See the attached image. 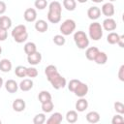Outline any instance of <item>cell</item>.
Listing matches in <instances>:
<instances>
[{
    "label": "cell",
    "instance_id": "cell-15",
    "mask_svg": "<svg viewBox=\"0 0 124 124\" xmlns=\"http://www.w3.org/2000/svg\"><path fill=\"white\" fill-rule=\"evenodd\" d=\"M4 85H5V89L9 93H16L18 89V84L14 79H8Z\"/></svg>",
    "mask_w": 124,
    "mask_h": 124
},
{
    "label": "cell",
    "instance_id": "cell-28",
    "mask_svg": "<svg viewBox=\"0 0 124 124\" xmlns=\"http://www.w3.org/2000/svg\"><path fill=\"white\" fill-rule=\"evenodd\" d=\"M63 7L67 11L72 12V11L76 10L77 2H76V0H63Z\"/></svg>",
    "mask_w": 124,
    "mask_h": 124
},
{
    "label": "cell",
    "instance_id": "cell-8",
    "mask_svg": "<svg viewBox=\"0 0 124 124\" xmlns=\"http://www.w3.org/2000/svg\"><path fill=\"white\" fill-rule=\"evenodd\" d=\"M88 90H89L88 85H87L86 83H84V82H81V81H80V82L78 83V85L77 86V88L75 89L74 93H75V95H76V96H78V97L81 98V97L86 96V94L88 93Z\"/></svg>",
    "mask_w": 124,
    "mask_h": 124
},
{
    "label": "cell",
    "instance_id": "cell-45",
    "mask_svg": "<svg viewBox=\"0 0 124 124\" xmlns=\"http://www.w3.org/2000/svg\"><path fill=\"white\" fill-rule=\"evenodd\" d=\"M78 3H86L87 2V0H77Z\"/></svg>",
    "mask_w": 124,
    "mask_h": 124
},
{
    "label": "cell",
    "instance_id": "cell-24",
    "mask_svg": "<svg viewBox=\"0 0 124 124\" xmlns=\"http://www.w3.org/2000/svg\"><path fill=\"white\" fill-rule=\"evenodd\" d=\"M12 26V19L7 16H0V27L4 28V29H9Z\"/></svg>",
    "mask_w": 124,
    "mask_h": 124
},
{
    "label": "cell",
    "instance_id": "cell-12",
    "mask_svg": "<svg viewBox=\"0 0 124 124\" xmlns=\"http://www.w3.org/2000/svg\"><path fill=\"white\" fill-rule=\"evenodd\" d=\"M12 107H13V109H14L15 111H16V112H21V111H23V110L25 109L26 104H25V101H24L23 99L18 98V99H16V100L13 102Z\"/></svg>",
    "mask_w": 124,
    "mask_h": 124
},
{
    "label": "cell",
    "instance_id": "cell-16",
    "mask_svg": "<svg viewBox=\"0 0 124 124\" xmlns=\"http://www.w3.org/2000/svg\"><path fill=\"white\" fill-rule=\"evenodd\" d=\"M62 120H63V115L57 111V112L52 113L49 116V118L46 121V124H60Z\"/></svg>",
    "mask_w": 124,
    "mask_h": 124
},
{
    "label": "cell",
    "instance_id": "cell-43",
    "mask_svg": "<svg viewBox=\"0 0 124 124\" xmlns=\"http://www.w3.org/2000/svg\"><path fill=\"white\" fill-rule=\"evenodd\" d=\"M3 84H4V81H3V78L0 77V89H1V87L3 86Z\"/></svg>",
    "mask_w": 124,
    "mask_h": 124
},
{
    "label": "cell",
    "instance_id": "cell-7",
    "mask_svg": "<svg viewBox=\"0 0 124 124\" xmlns=\"http://www.w3.org/2000/svg\"><path fill=\"white\" fill-rule=\"evenodd\" d=\"M101 13L107 17H111L114 15V6L111 2L105 3L101 8Z\"/></svg>",
    "mask_w": 124,
    "mask_h": 124
},
{
    "label": "cell",
    "instance_id": "cell-44",
    "mask_svg": "<svg viewBox=\"0 0 124 124\" xmlns=\"http://www.w3.org/2000/svg\"><path fill=\"white\" fill-rule=\"evenodd\" d=\"M92 2H95V3H101V2H103L104 0H91Z\"/></svg>",
    "mask_w": 124,
    "mask_h": 124
},
{
    "label": "cell",
    "instance_id": "cell-37",
    "mask_svg": "<svg viewBox=\"0 0 124 124\" xmlns=\"http://www.w3.org/2000/svg\"><path fill=\"white\" fill-rule=\"evenodd\" d=\"M113 107H114V109H115V111L117 113H119V114H123L124 113V105L121 102H115Z\"/></svg>",
    "mask_w": 124,
    "mask_h": 124
},
{
    "label": "cell",
    "instance_id": "cell-5",
    "mask_svg": "<svg viewBox=\"0 0 124 124\" xmlns=\"http://www.w3.org/2000/svg\"><path fill=\"white\" fill-rule=\"evenodd\" d=\"M47 80L50 82V84L52 85V87L54 89H61L64 88L67 84L66 78L64 77H62L58 72H56L55 74H53L52 76H50L49 78H47Z\"/></svg>",
    "mask_w": 124,
    "mask_h": 124
},
{
    "label": "cell",
    "instance_id": "cell-41",
    "mask_svg": "<svg viewBox=\"0 0 124 124\" xmlns=\"http://www.w3.org/2000/svg\"><path fill=\"white\" fill-rule=\"evenodd\" d=\"M7 10L6 3L4 1H0V15H3Z\"/></svg>",
    "mask_w": 124,
    "mask_h": 124
},
{
    "label": "cell",
    "instance_id": "cell-42",
    "mask_svg": "<svg viewBox=\"0 0 124 124\" xmlns=\"http://www.w3.org/2000/svg\"><path fill=\"white\" fill-rule=\"evenodd\" d=\"M123 41H124V36L121 35V36L119 37L118 42H117V45H118L120 47H124V43H123Z\"/></svg>",
    "mask_w": 124,
    "mask_h": 124
},
{
    "label": "cell",
    "instance_id": "cell-39",
    "mask_svg": "<svg viewBox=\"0 0 124 124\" xmlns=\"http://www.w3.org/2000/svg\"><path fill=\"white\" fill-rule=\"evenodd\" d=\"M8 37V31L7 29H4L2 27H0V42H3L7 39Z\"/></svg>",
    "mask_w": 124,
    "mask_h": 124
},
{
    "label": "cell",
    "instance_id": "cell-18",
    "mask_svg": "<svg viewBox=\"0 0 124 124\" xmlns=\"http://www.w3.org/2000/svg\"><path fill=\"white\" fill-rule=\"evenodd\" d=\"M87 108H88V102H87V100L84 97H81V98H79L77 101V103H76V109H77V111L82 112Z\"/></svg>",
    "mask_w": 124,
    "mask_h": 124
},
{
    "label": "cell",
    "instance_id": "cell-21",
    "mask_svg": "<svg viewBox=\"0 0 124 124\" xmlns=\"http://www.w3.org/2000/svg\"><path fill=\"white\" fill-rule=\"evenodd\" d=\"M86 120L89 123H97L100 121V114L97 111H89L86 114Z\"/></svg>",
    "mask_w": 124,
    "mask_h": 124
},
{
    "label": "cell",
    "instance_id": "cell-47",
    "mask_svg": "<svg viewBox=\"0 0 124 124\" xmlns=\"http://www.w3.org/2000/svg\"><path fill=\"white\" fill-rule=\"evenodd\" d=\"M110 2H114V1H117V0H109Z\"/></svg>",
    "mask_w": 124,
    "mask_h": 124
},
{
    "label": "cell",
    "instance_id": "cell-25",
    "mask_svg": "<svg viewBox=\"0 0 124 124\" xmlns=\"http://www.w3.org/2000/svg\"><path fill=\"white\" fill-rule=\"evenodd\" d=\"M35 51H37V46L35 43L33 42H28L24 45V52L29 55L31 53H34Z\"/></svg>",
    "mask_w": 124,
    "mask_h": 124
},
{
    "label": "cell",
    "instance_id": "cell-11",
    "mask_svg": "<svg viewBox=\"0 0 124 124\" xmlns=\"http://www.w3.org/2000/svg\"><path fill=\"white\" fill-rule=\"evenodd\" d=\"M27 61L30 65H33V66L38 65L42 61V54L39 51H35L34 53L27 55Z\"/></svg>",
    "mask_w": 124,
    "mask_h": 124
},
{
    "label": "cell",
    "instance_id": "cell-2",
    "mask_svg": "<svg viewBox=\"0 0 124 124\" xmlns=\"http://www.w3.org/2000/svg\"><path fill=\"white\" fill-rule=\"evenodd\" d=\"M12 37L14 38L16 43L21 44V43L25 42L28 38V32L26 29V26L23 24L16 25L12 31Z\"/></svg>",
    "mask_w": 124,
    "mask_h": 124
},
{
    "label": "cell",
    "instance_id": "cell-33",
    "mask_svg": "<svg viewBox=\"0 0 124 124\" xmlns=\"http://www.w3.org/2000/svg\"><path fill=\"white\" fill-rule=\"evenodd\" d=\"M53 43L56 45V46H63V45H65V43H66V39H65V37L61 34V35H55L54 37H53Z\"/></svg>",
    "mask_w": 124,
    "mask_h": 124
},
{
    "label": "cell",
    "instance_id": "cell-31",
    "mask_svg": "<svg viewBox=\"0 0 124 124\" xmlns=\"http://www.w3.org/2000/svg\"><path fill=\"white\" fill-rule=\"evenodd\" d=\"M56 72H58V71H57L56 66H54V65H48V66H46V69H45V74H46V78H49L50 76H52L53 74H55Z\"/></svg>",
    "mask_w": 124,
    "mask_h": 124
},
{
    "label": "cell",
    "instance_id": "cell-17",
    "mask_svg": "<svg viewBox=\"0 0 124 124\" xmlns=\"http://www.w3.org/2000/svg\"><path fill=\"white\" fill-rule=\"evenodd\" d=\"M35 29L40 33H45L48 29V24L44 19H39L35 22Z\"/></svg>",
    "mask_w": 124,
    "mask_h": 124
},
{
    "label": "cell",
    "instance_id": "cell-27",
    "mask_svg": "<svg viewBox=\"0 0 124 124\" xmlns=\"http://www.w3.org/2000/svg\"><path fill=\"white\" fill-rule=\"evenodd\" d=\"M38 99H39V102L42 104L44 102H46L48 100H51V94L48 92V91H46V90H43L39 93L38 95Z\"/></svg>",
    "mask_w": 124,
    "mask_h": 124
},
{
    "label": "cell",
    "instance_id": "cell-34",
    "mask_svg": "<svg viewBox=\"0 0 124 124\" xmlns=\"http://www.w3.org/2000/svg\"><path fill=\"white\" fill-rule=\"evenodd\" d=\"M38 70L36 69V68H34V67H28V68H26V77H28V78H36L37 76H38Z\"/></svg>",
    "mask_w": 124,
    "mask_h": 124
},
{
    "label": "cell",
    "instance_id": "cell-32",
    "mask_svg": "<svg viewBox=\"0 0 124 124\" xmlns=\"http://www.w3.org/2000/svg\"><path fill=\"white\" fill-rule=\"evenodd\" d=\"M46 115L45 113H38L34 116L33 118V123L34 124H43L46 122Z\"/></svg>",
    "mask_w": 124,
    "mask_h": 124
},
{
    "label": "cell",
    "instance_id": "cell-10",
    "mask_svg": "<svg viewBox=\"0 0 124 124\" xmlns=\"http://www.w3.org/2000/svg\"><path fill=\"white\" fill-rule=\"evenodd\" d=\"M23 17L27 22H34L37 18V12L33 8H28L24 11Z\"/></svg>",
    "mask_w": 124,
    "mask_h": 124
},
{
    "label": "cell",
    "instance_id": "cell-3",
    "mask_svg": "<svg viewBox=\"0 0 124 124\" xmlns=\"http://www.w3.org/2000/svg\"><path fill=\"white\" fill-rule=\"evenodd\" d=\"M89 38L93 41H99L103 37V27L99 22H92L88 27Z\"/></svg>",
    "mask_w": 124,
    "mask_h": 124
},
{
    "label": "cell",
    "instance_id": "cell-14",
    "mask_svg": "<svg viewBox=\"0 0 124 124\" xmlns=\"http://www.w3.org/2000/svg\"><path fill=\"white\" fill-rule=\"evenodd\" d=\"M33 80L31 78H24L23 80L20 81V83L18 84V88H20L21 91L23 92H26V91H29L32 89L33 87Z\"/></svg>",
    "mask_w": 124,
    "mask_h": 124
},
{
    "label": "cell",
    "instance_id": "cell-6",
    "mask_svg": "<svg viewBox=\"0 0 124 124\" xmlns=\"http://www.w3.org/2000/svg\"><path fill=\"white\" fill-rule=\"evenodd\" d=\"M76 22L75 20L71 19V18H68L66 20H64L62 22V24L60 25V32L63 36H68V35H71L75 29H76Z\"/></svg>",
    "mask_w": 124,
    "mask_h": 124
},
{
    "label": "cell",
    "instance_id": "cell-9",
    "mask_svg": "<svg viewBox=\"0 0 124 124\" xmlns=\"http://www.w3.org/2000/svg\"><path fill=\"white\" fill-rule=\"evenodd\" d=\"M116 26H117L116 21L111 17L106 18L102 23V27L106 31H113V30L116 29Z\"/></svg>",
    "mask_w": 124,
    "mask_h": 124
},
{
    "label": "cell",
    "instance_id": "cell-23",
    "mask_svg": "<svg viewBox=\"0 0 124 124\" xmlns=\"http://www.w3.org/2000/svg\"><path fill=\"white\" fill-rule=\"evenodd\" d=\"M78 112L76 110H69L67 111L66 113V120L67 122L73 124V123H76L78 121Z\"/></svg>",
    "mask_w": 124,
    "mask_h": 124
},
{
    "label": "cell",
    "instance_id": "cell-30",
    "mask_svg": "<svg viewBox=\"0 0 124 124\" xmlns=\"http://www.w3.org/2000/svg\"><path fill=\"white\" fill-rule=\"evenodd\" d=\"M15 74L17 78H25L26 77V67L24 66H17L15 69Z\"/></svg>",
    "mask_w": 124,
    "mask_h": 124
},
{
    "label": "cell",
    "instance_id": "cell-35",
    "mask_svg": "<svg viewBox=\"0 0 124 124\" xmlns=\"http://www.w3.org/2000/svg\"><path fill=\"white\" fill-rule=\"evenodd\" d=\"M34 6L38 10H44L47 7V2H46V0H35Z\"/></svg>",
    "mask_w": 124,
    "mask_h": 124
},
{
    "label": "cell",
    "instance_id": "cell-29",
    "mask_svg": "<svg viewBox=\"0 0 124 124\" xmlns=\"http://www.w3.org/2000/svg\"><path fill=\"white\" fill-rule=\"evenodd\" d=\"M119 35L117 34V33H115V32H110V33H108V35L107 36V42L108 43V44H110V45H115V44H117V42H118V40H119Z\"/></svg>",
    "mask_w": 124,
    "mask_h": 124
},
{
    "label": "cell",
    "instance_id": "cell-1",
    "mask_svg": "<svg viewBox=\"0 0 124 124\" xmlns=\"http://www.w3.org/2000/svg\"><path fill=\"white\" fill-rule=\"evenodd\" d=\"M62 5L58 1H52L48 5L47 20L51 23H58L61 20Z\"/></svg>",
    "mask_w": 124,
    "mask_h": 124
},
{
    "label": "cell",
    "instance_id": "cell-26",
    "mask_svg": "<svg viewBox=\"0 0 124 124\" xmlns=\"http://www.w3.org/2000/svg\"><path fill=\"white\" fill-rule=\"evenodd\" d=\"M54 108V105H53V102L51 100H48L46 102H44L42 103V110L45 112V113H48V112H51L52 109Z\"/></svg>",
    "mask_w": 124,
    "mask_h": 124
},
{
    "label": "cell",
    "instance_id": "cell-20",
    "mask_svg": "<svg viewBox=\"0 0 124 124\" xmlns=\"http://www.w3.org/2000/svg\"><path fill=\"white\" fill-rule=\"evenodd\" d=\"M12 62L7 59V58H4L2 60H0V71L3 72V73H9L11 70H12Z\"/></svg>",
    "mask_w": 124,
    "mask_h": 124
},
{
    "label": "cell",
    "instance_id": "cell-4",
    "mask_svg": "<svg viewBox=\"0 0 124 124\" xmlns=\"http://www.w3.org/2000/svg\"><path fill=\"white\" fill-rule=\"evenodd\" d=\"M74 41L79 49H85L89 46V39L83 31H77L74 34Z\"/></svg>",
    "mask_w": 124,
    "mask_h": 124
},
{
    "label": "cell",
    "instance_id": "cell-13",
    "mask_svg": "<svg viewBox=\"0 0 124 124\" xmlns=\"http://www.w3.org/2000/svg\"><path fill=\"white\" fill-rule=\"evenodd\" d=\"M87 16L90 19L92 20H96L100 17L101 16V10L100 8L96 7V6H93V7H90L88 10H87Z\"/></svg>",
    "mask_w": 124,
    "mask_h": 124
},
{
    "label": "cell",
    "instance_id": "cell-19",
    "mask_svg": "<svg viewBox=\"0 0 124 124\" xmlns=\"http://www.w3.org/2000/svg\"><path fill=\"white\" fill-rule=\"evenodd\" d=\"M99 51H100L99 48L96 47V46L87 47V49H86V51H85V57H86L88 60H90V61H94V59H95V57H96V55L98 54Z\"/></svg>",
    "mask_w": 124,
    "mask_h": 124
},
{
    "label": "cell",
    "instance_id": "cell-46",
    "mask_svg": "<svg viewBox=\"0 0 124 124\" xmlns=\"http://www.w3.org/2000/svg\"><path fill=\"white\" fill-rule=\"evenodd\" d=\"M1 52H2V47H1V46H0V54H1Z\"/></svg>",
    "mask_w": 124,
    "mask_h": 124
},
{
    "label": "cell",
    "instance_id": "cell-22",
    "mask_svg": "<svg viewBox=\"0 0 124 124\" xmlns=\"http://www.w3.org/2000/svg\"><path fill=\"white\" fill-rule=\"evenodd\" d=\"M94 61H95L98 65H104V64H106L107 61H108V55H107L106 52H104V51H99L98 54L96 55Z\"/></svg>",
    "mask_w": 124,
    "mask_h": 124
},
{
    "label": "cell",
    "instance_id": "cell-40",
    "mask_svg": "<svg viewBox=\"0 0 124 124\" xmlns=\"http://www.w3.org/2000/svg\"><path fill=\"white\" fill-rule=\"evenodd\" d=\"M118 78L121 81H124V65H121L118 70Z\"/></svg>",
    "mask_w": 124,
    "mask_h": 124
},
{
    "label": "cell",
    "instance_id": "cell-38",
    "mask_svg": "<svg viewBox=\"0 0 124 124\" xmlns=\"http://www.w3.org/2000/svg\"><path fill=\"white\" fill-rule=\"evenodd\" d=\"M111 123L112 124H122V123H124V118H123L122 114L118 113V114L114 115L111 119Z\"/></svg>",
    "mask_w": 124,
    "mask_h": 124
},
{
    "label": "cell",
    "instance_id": "cell-48",
    "mask_svg": "<svg viewBox=\"0 0 124 124\" xmlns=\"http://www.w3.org/2000/svg\"><path fill=\"white\" fill-rule=\"evenodd\" d=\"M1 123H2V121H1V119H0V124H1Z\"/></svg>",
    "mask_w": 124,
    "mask_h": 124
},
{
    "label": "cell",
    "instance_id": "cell-36",
    "mask_svg": "<svg viewBox=\"0 0 124 124\" xmlns=\"http://www.w3.org/2000/svg\"><path fill=\"white\" fill-rule=\"evenodd\" d=\"M79 82H80V80H78V79H71V80L69 81V83H68V89H69L70 91L74 92Z\"/></svg>",
    "mask_w": 124,
    "mask_h": 124
}]
</instances>
